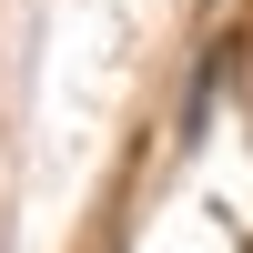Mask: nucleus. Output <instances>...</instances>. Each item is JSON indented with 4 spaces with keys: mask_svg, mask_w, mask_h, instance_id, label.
Here are the masks:
<instances>
[]
</instances>
